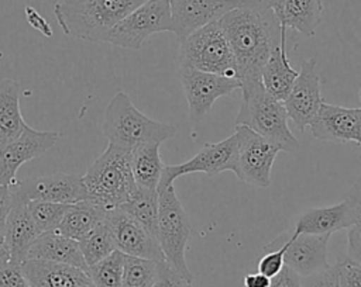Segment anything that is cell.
<instances>
[{
    "label": "cell",
    "instance_id": "6da1fadb",
    "mask_svg": "<svg viewBox=\"0 0 361 287\" xmlns=\"http://www.w3.org/2000/svg\"><path fill=\"white\" fill-rule=\"evenodd\" d=\"M235 59L241 89L262 82L261 72L281 42V21L262 0H243L217 20Z\"/></svg>",
    "mask_w": 361,
    "mask_h": 287
},
{
    "label": "cell",
    "instance_id": "7a4b0ae2",
    "mask_svg": "<svg viewBox=\"0 0 361 287\" xmlns=\"http://www.w3.org/2000/svg\"><path fill=\"white\" fill-rule=\"evenodd\" d=\"M147 0H61L54 14L65 35L103 42L107 32Z\"/></svg>",
    "mask_w": 361,
    "mask_h": 287
},
{
    "label": "cell",
    "instance_id": "3957f363",
    "mask_svg": "<svg viewBox=\"0 0 361 287\" xmlns=\"http://www.w3.org/2000/svg\"><path fill=\"white\" fill-rule=\"evenodd\" d=\"M87 201L104 210L123 205L135 191L131 170V149L110 144L82 176Z\"/></svg>",
    "mask_w": 361,
    "mask_h": 287
},
{
    "label": "cell",
    "instance_id": "277c9868",
    "mask_svg": "<svg viewBox=\"0 0 361 287\" xmlns=\"http://www.w3.org/2000/svg\"><path fill=\"white\" fill-rule=\"evenodd\" d=\"M102 129L110 144L134 149L142 144H162L175 136L171 124L155 121L142 114L124 91H117L109 101Z\"/></svg>",
    "mask_w": 361,
    "mask_h": 287
},
{
    "label": "cell",
    "instance_id": "5b68a950",
    "mask_svg": "<svg viewBox=\"0 0 361 287\" xmlns=\"http://www.w3.org/2000/svg\"><path fill=\"white\" fill-rule=\"evenodd\" d=\"M241 104L235 125H245L257 134L279 145L281 151L295 152L300 144L288 125V113L283 101L274 98L262 82L241 89Z\"/></svg>",
    "mask_w": 361,
    "mask_h": 287
},
{
    "label": "cell",
    "instance_id": "8992f818",
    "mask_svg": "<svg viewBox=\"0 0 361 287\" xmlns=\"http://www.w3.org/2000/svg\"><path fill=\"white\" fill-rule=\"evenodd\" d=\"M158 242L168 262L188 281L193 283V274L186 264V246L190 238V219L182 207L173 184L158 189Z\"/></svg>",
    "mask_w": 361,
    "mask_h": 287
},
{
    "label": "cell",
    "instance_id": "52a82bcc",
    "mask_svg": "<svg viewBox=\"0 0 361 287\" xmlns=\"http://www.w3.org/2000/svg\"><path fill=\"white\" fill-rule=\"evenodd\" d=\"M179 66L235 77V59L217 21L203 25L180 41Z\"/></svg>",
    "mask_w": 361,
    "mask_h": 287
},
{
    "label": "cell",
    "instance_id": "ba28073f",
    "mask_svg": "<svg viewBox=\"0 0 361 287\" xmlns=\"http://www.w3.org/2000/svg\"><path fill=\"white\" fill-rule=\"evenodd\" d=\"M164 31H172L171 1L147 0L120 20L107 32L103 42L138 51L149 35Z\"/></svg>",
    "mask_w": 361,
    "mask_h": 287
},
{
    "label": "cell",
    "instance_id": "9c48e42d",
    "mask_svg": "<svg viewBox=\"0 0 361 287\" xmlns=\"http://www.w3.org/2000/svg\"><path fill=\"white\" fill-rule=\"evenodd\" d=\"M237 172L235 176L250 186L268 187L271 169L281 148L245 125H235Z\"/></svg>",
    "mask_w": 361,
    "mask_h": 287
},
{
    "label": "cell",
    "instance_id": "30bf717a",
    "mask_svg": "<svg viewBox=\"0 0 361 287\" xmlns=\"http://www.w3.org/2000/svg\"><path fill=\"white\" fill-rule=\"evenodd\" d=\"M178 76L189 107V118L199 122L213 108L217 98L230 96L234 90L241 89L237 77L202 72L193 68L179 66Z\"/></svg>",
    "mask_w": 361,
    "mask_h": 287
},
{
    "label": "cell",
    "instance_id": "8fae6325",
    "mask_svg": "<svg viewBox=\"0 0 361 287\" xmlns=\"http://www.w3.org/2000/svg\"><path fill=\"white\" fill-rule=\"evenodd\" d=\"M224 170L237 172V136L235 134L216 144H206L189 160L178 165H165L158 189H165L173 181L190 173L202 172L207 176H216Z\"/></svg>",
    "mask_w": 361,
    "mask_h": 287
},
{
    "label": "cell",
    "instance_id": "7c38bea8",
    "mask_svg": "<svg viewBox=\"0 0 361 287\" xmlns=\"http://www.w3.org/2000/svg\"><path fill=\"white\" fill-rule=\"evenodd\" d=\"M11 194L24 200H44L62 204H76L87 200L82 176L75 173H55L20 179L10 186Z\"/></svg>",
    "mask_w": 361,
    "mask_h": 287
},
{
    "label": "cell",
    "instance_id": "4fadbf2b",
    "mask_svg": "<svg viewBox=\"0 0 361 287\" xmlns=\"http://www.w3.org/2000/svg\"><path fill=\"white\" fill-rule=\"evenodd\" d=\"M320 83L316 58H309L302 62L299 75L283 100L288 118L292 120L299 132H303L305 128L309 127L323 104Z\"/></svg>",
    "mask_w": 361,
    "mask_h": 287
},
{
    "label": "cell",
    "instance_id": "5bb4252c",
    "mask_svg": "<svg viewBox=\"0 0 361 287\" xmlns=\"http://www.w3.org/2000/svg\"><path fill=\"white\" fill-rule=\"evenodd\" d=\"M59 138L56 131H38L25 125L14 141L0 149V184L11 186L20 166L48 152Z\"/></svg>",
    "mask_w": 361,
    "mask_h": 287
},
{
    "label": "cell",
    "instance_id": "9a60e30c",
    "mask_svg": "<svg viewBox=\"0 0 361 287\" xmlns=\"http://www.w3.org/2000/svg\"><path fill=\"white\" fill-rule=\"evenodd\" d=\"M104 219L113 232L116 249L127 256L144 257L157 262L165 260L158 239L124 210L120 207L109 210Z\"/></svg>",
    "mask_w": 361,
    "mask_h": 287
},
{
    "label": "cell",
    "instance_id": "2e32d148",
    "mask_svg": "<svg viewBox=\"0 0 361 287\" xmlns=\"http://www.w3.org/2000/svg\"><path fill=\"white\" fill-rule=\"evenodd\" d=\"M243 0H172V31L179 41L193 31L221 18Z\"/></svg>",
    "mask_w": 361,
    "mask_h": 287
},
{
    "label": "cell",
    "instance_id": "e0dca14e",
    "mask_svg": "<svg viewBox=\"0 0 361 287\" xmlns=\"http://www.w3.org/2000/svg\"><path fill=\"white\" fill-rule=\"evenodd\" d=\"M309 128L316 139L357 142L361 146V108L323 103Z\"/></svg>",
    "mask_w": 361,
    "mask_h": 287
},
{
    "label": "cell",
    "instance_id": "ac0fdd59",
    "mask_svg": "<svg viewBox=\"0 0 361 287\" xmlns=\"http://www.w3.org/2000/svg\"><path fill=\"white\" fill-rule=\"evenodd\" d=\"M330 234L310 235L289 232L285 250V264L300 277L317 273L330 264L327 263V243Z\"/></svg>",
    "mask_w": 361,
    "mask_h": 287
},
{
    "label": "cell",
    "instance_id": "d6986e66",
    "mask_svg": "<svg viewBox=\"0 0 361 287\" xmlns=\"http://www.w3.org/2000/svg\"><path fill=\"white\" fill-rule=\"evenodd\" d=\"M21 269L31 287H96L87 270L72 264L27 259Z\"/></svg>",
    "mask_w": 361,
    "mask_h": 287
},
{
    "label": "cell",
    "instance_id": "ffe728a7",
    "mask_svg": "<svg viewBox=\"0 0 361 287\" xmlns=\"http://www.w3.org/2000/svg\"><path fill=\"white\" fill-rule=\"evenodd\" d=\"M38 235L39 231L30 215L27 201L13 196L11 210L3 234L10 252V262L21 264L24 260H27L28 250Z\"/></svg>",
    "mask_w": 361,
    "mask_h": 287
},
{
    "label": "cell",
    "instance_id": "44dd1931",
    "mask_svg": "<svg viewBox=\"0 0 361 287\" xmlns=\"http://www.w3.org/2000/svg\"><path fill=\"white\" fill-rule=\"evenodd\" d=\"M354 222V210L353 203L345 197L341 203L309 208L302 212L292 229L296 234H310V235H323L334 234L340 229H348Z\"/></svg>",
    "mask_w": 361,
    "mask_h": 287
},
{
    "label": "cell",
    "instance_id": "7402d4cb",
    "mask_svg": "<svg viewBox=\"0 0 361 287\" xmlns=\"http://www.w3.org/2000/svg\"><path fill=\"white\" fill-rule=\"evenodd\" d=\"M299 72L295 70L288 58V28L281 24V42L265 62L261 80L265 90L276 100L283 101L289 94Z\"/></svg>",
    "mask_w": 361,
    "mask_h": 287
},
{
    "label": "cell",
    "instance_id": "603a6c76",
    "mask_svg": "<svg viewBox=\"0 0 361 287\" xmlns=\"http://www.w3.org/2000/svg\"><path fill=\"white\" fill-rule=\"evenodd\" d=\"M27 259L65 263L87 270L79 248V242L59 234L58 231H48L39 234L31 245Z\"/></svg>",
    "mask_w": 361,
    "mask_h": 287
},
{
    "label": "cell",
    "instance_id": "cb8c5ba5",
    "mask_svg": "<svg viewBox=\"0 0 361 287\" xmlns=\"http://www.w3.org/2000/svg\"><path fill=\"white\" fill-rule=\"evenodd\" d=\"M20 91L16 80H0V149L14 141L27 125L20 110Z\"/></svg>",
    "mask_w": 361,
    "mask_h": 287
},
{
    "label": "cell",
    "instance_id": "d4e9b609",
    "mask_svg": "<svg viewBox=\"0 0 361 287\" xmlns=\"http://www.w3.org/2000/svg\"><path fill=\"white\" fill-rule=\"evenodd\" d=\"M323 20L322 0H283L281 24L305 37H314Z\"/></svg>",
    "mask_w": 361,
    "mask_h": 287
},
{
    "label": "cell",
    "instance_id": "484cf974",
    "mask_svg": "<svg viewBox=\"0 0 361 287\" xmlns=\"http://www.w3.org/2000/svg\"><path fill=\"white\" fill-rule=\"evenodd\" d=\"M106 212L107 210L87 200L71 204L55 231L79 241L104 219Z\"/></svg>",
    "mask_w": 361,
    "mask_h": 287
},
{
    "label": "cell",
    "instance_id": "4316f807",
    "mask_svg": "<svg viewBox=\"0 0 361 287\" xmlns=\"http://www.w3.org/2000/svg\"><path fill=\"white\" fill-rule=\"evenodd\" d=\"M159 145L151 142L131 149V170L137 187L157 190L165 166L159 156Z\"/></svg>",
    "mask_w": 361,
    "mask_h": 287
},
{
    "label": "cell",
    "instance_id": "83f0119b",
    "mask_svg": "<svg viewBox=\"0 0 361 287\" xmlns=\"http://www.w3.org/2000/svg\"><path fill=\"white\" fill-rule=\"evenodd\" d=\"M131 218L141 224L151 235H158V191L137 187L130 198L120 205ZM158 239V238H157Z\"/></svg>",
    "mask_w": 361,
    "mask_h": 287
},
{
    "label": "cell",
    "instance_id": "f1b7e54d",
    "mask_svg": "<svg viewBox=\"0 0 361 287\" xmlns=\"http://www.w3.org/2000/svg\"><path fill=\"white\" fill-rule=\"evenodd\" d=\"M78 242L87 267L102 260L103 257L110 255L113 250H116L113 232L109 224L106 222V219L99 222L90 232H87Z\"/></svg>",
    "mask_w": 361,
    "mask_h": 287
},
{
    "label": "cell",
    "instance_id": "f546056e",
    "mask_svg": "<svg viewBox=\"0 0 361 287\" xmlns=\"http://www.w3.org/2000/svg\"><path fill=\"white\" fill-rule=\"evenodd\" d=\"M124 260L126 255L116 249L102 260L89 266L87 274L96 287H121Z\"/></svg>",
    "mask_w": 361,
    "mask_h": 287
},
{
    "label": "cell",
    "instance_id": "4dcf8cb0",
    "mask_svg": "<svg viewBox=\"0 0 361 287\" xmlns=\"http://www.w3.org/2000/svg\"><path fill=\"white\" fill-rule=\"evenodd\" d=\"M157 274V260L126 255L121 287H152Z\"/></svg>",
    "mask_w": 361,
    "mask_h": 287
},
{
    "label": "cell",
    "instance_id": "1f68e13d",
    "mask_svg": "<svg viewBox=\"0 0 361 287\" xmlns=\"http://www.w3.org/2000/svg\"><path fill=\"white\" fill-rule=\"evenodd\" d=\"M71 204H62V203H52V201H44V200H32L27 201V207L30 211L31 218L34 219V224L39 234L55 231L65 215L66 210Z\"/></svg>",
    "mask_w": 361,
    "mask_h": 287
},
{
    "label": "cell",
    "instance_id": "d6a6232c",
    "mask_svg": "<svg viewBox=\"0 0 361 287\" xmlns=\"http://www.w3.org/2000/svg\"><path fill=\"white\" fill-rule=\"evenodd\" d=\"M347 197L351 200L354 210V222L348 228L347 256L361 263V177L355 181Z\"/></svg>",
    "mask_w": 361,
    "mask_h": 287
},
{
    "label": "cell",
    "instance_id": "836d02e7",
    "mask_svg": "<svg viewBox=\"0 0 361 287\" xmlns=\"http://www.w3.org/2000/svg\"><path fill=\"white\" fill-rule=\"evenodd\" d=\"M281 236L283 239V243L278 249L265 250L264 255L261 256V259L258 260V272L265 274L269 279L275 277L282 270V267L285 266V250H286V246H288L289 232L283 234Z\"/></svg>",
    "mask_w": 361,
    "mask_h": 287
},
{
    "label": "cell",
    "instance_id": "e575fe53",
    "mask_svg": "<svg viewBox=\"0 0 361 287\" xmlns=\"http://www.w3.org/2000/svg\"><path fill=\"white\" fill-rule=\"evenodd\" d=\"M340 287H361V263L345 256L336 263Z\"/></svg>",
    "mask_w": 361,
    "mask_h": 287
},
{
    "label": "cell",
    "instance_id": "d590c367",
    "mask_svg": "<svg viewBox=\"0 0 361 287\" xmlns=\"http://www.w3.org/2000/svg\"><path fill=\"white\" fill-rule=\"evenodd\" d=\"M152 287H192V283L188 281L178 270H175L168 262H158V274Z\"/></svg>",
    "mask_w": 361,
    "mask_h": 287
},
{
    "label": "cell",
    "instance_id": "8d00e7d4",
    "mask_svg": "<svg viewBox=\"0 0 361 287\" xmlns=\"http://www.w3.org/2000/svg\"><path fill=\"white\" fill-rule=\"evenodd\" d=\"M302 287H340L337 266H329L317 273L302 277Z\"/></svg>",
    "mask_w": 361,
    "mask_h": 287
},
{
    "label": "cell",
    "instance_id": "74e56055",
    "mask_svg": "<svg viewBox=\"0 0 361 287\" xmlns=\"http://www.w3.org/2000/svg\"><path fill=\"white\" fill-rule=\"evenodd\" d=\"M0 287H31L23 273L21 264L6 263L0 266Z\"/></svg>",
    "mask_w": 361,
    "mask_h": 287
},
{
    "label": "cell",
    "instance_id": "f35d334b",
    "mask_svg": "<svg viewBox=\"0 0 361 287\" xmlns=\"http://www.w3.org/2000/svg\"><path fill=\"white\" fill-rule=\"evenodd\" d=\"M269 287H302V277L285 264L282 270L271 279Z\"/></svg>",
    "mask_w": 361,
    "mask_h": 287
},
{
    "label": "cell",
    "instance_id": "ab89813d",
    "mask_svg": "<svg viewBox=\"0 0 361 287\" xmlns=\"http://www.w3.org/2000/svg\"><path fill=\"white\" fill-rule=\"evenodd\" d=\"M13 196H11V187L0 184V236L4 234L7 217L11 210Z\"/></svg>",
    "mask_w": 361,
    "mask_h": 287
},
{
    "label": "cell",
    "instance_id": "60d3db41",
    "mask_svg": "<svg viewBox=\"0 0 361 287\" xmlns=\"http://www.w3.org/2000/svg\"><path fill=\"white\" fill-rule=\"evenodd\" d=\"M25 18H27L28 24L34 30H38L41 34H44L48 38L52 35V30H51L48 21L35 8H32L31 6L25 7Z\"/></svg>",
    "mask_w": 361,
    "mask_h": 287
},
{
    "label": "cell",
    "instance_id": "b9f144b4",
    "mask_svg": "<svg viewBox=\"0 0 361 287\" xmlns=\"http://www.w3.org/2000/svg\"><path fill=\"white\" fill-rule=\"evenodd\" d=\"M243 284H244V287H269L271 279L259 272L248 273L244 276Z\"/></svg>",
    "mask_w": 361,
    "mask_h": 287
},
{
    "label": "cell",
    "instance_id": "7bdbcfd3",
    "mask_svg": "<svg viewBox=\"0 0 361 287\" xmlns=\"http://www.w3.org/2000/svg\"><path fill=\"white\" fill-rule=\"evenodd\" d=\"M8 262H10V252H8V248L6 245L4 236H0V266L6 264Z\"/></svg>",
    "mask_w": 361,
    "mask_h": 287
},
{
    "label": "cell",
    "instance_id": "ee69618b",
    "mask_svg": "<svg viewBox=\"0 0 361 287\" xmlns=\"http://www.w3.org/2000/svg\"><path fill=\"white\" fill-rule=\"evenodd\" d=\"M265 4H268L274 13L276 14V17L279 18L281 21V17H282V7H283V0H262Z\"/></svg>",
    "mask_w": 361,
    "mask_h": 287
},
{
    "label": "cell",
    "instance_id": "f6af8a7d",
    "mask_svg": "<svg viewBox=\"0 0 361 287\" xmlns=\"http://www.w3.org/2000/svg\"><path fill=\"white\" fill-rule=\"evenodd\" d=\"M360 100H361V90H360Z\"/></svg>",
    "mask_w": 361,
    "mask_h": 287
},
{
    "label": "cell",
    "instance_id": "bcb514c9",
    "mask_svg": "<svg viewBox=\"0 0 361 287\" xmlns=\"http://www.w3.org/2000/svg\"><path fill=\"white\" fill-rule=\"evenodd\" d=\"M169 1H172V0H169Z\"/></svg>",
    "mask_w": 361,
    "mask_h": 287
}]
</instances>
